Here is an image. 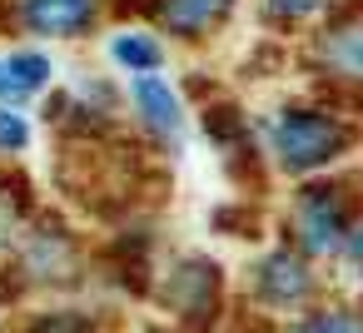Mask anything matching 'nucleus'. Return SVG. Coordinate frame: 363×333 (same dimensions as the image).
<instances>
[{"label":"nucleus","instance_id":"f257e3e1","mask_svg":"<svg viewBox=\"0 0 363 333\" xmlns=\"http://www.w3.org/2000/svg\"><path fill=\"white\" fill-rule=\"evenodd\" d=\"M343 125H333L328 115L313 110H289L274 125V154L284 159V169H313L323 159H333L343 149Z\"/></svg>","mask_w":363,"mask_h":333},{"label":"nucleus","instance_id":"f03ea898","mask_svg":"<svg viewBox=\"0 0 363 333\" xmlns=\"http://www.w3.org/2000/svg\"><path fill=\"white\" fill-rule=\"evenodd\" d=\"M95 11H100V0H16L21 30H30L40 40H75V35H85Z\"/></svg>","mask_w":363,"mask_h":333},{"label":"nucleus","instance_id":"7ed1b4c3","mask_svg":"<svg viewBox=\"0 0 363 333\" xmlns=\"http://www.w3.org/2000/svg\"><path fill=\"white\" fill-rule=\"evenodd\" d=\"M130 95H135V110L145 115V125L155 130V135H164V140H184V110H179V95L169 90V80H160V75H135V85H130Z\"/></svg>","mask_w":363,"mask_h":333},{"label":"nucleus","instance_id":"20e7f679","mask_svg":"<svg viewBox=\"0 0 363 333\" xmlns=\"http://www.w3.org/2000/svg\"><path fill=\"white\" fill-rule=\"evenodd\" d=\"M298 234H303V244L313 249V254H328V249H338L343 244V209H338V199L328 194V189H313L303 204H298Z\"/></svg>","mask_w":363,"mask_h":333},{"label":"nucleus","instance_id":"39448f33","mask_svg":"<svg viewBox=\"0 0 363 333\" xmlns=\"http://www.w3.org/2000/svg\"><path fill=\"white\" fill-rule=\"evenodd\" d=\"M110 60H115V65H125L130 75H155V70L164 65V50H160V40H155V35L120 30V35L110 40Z\"/></svg>","mask_w":363,"mask_h":333},{"label":"nucleus","instance_id":"423d86ee","mask_svg":"<svg viewBox=\"0 0 363 333\" xmlns=\"http://www.w3.org/2000/svg\"><path fill=\"white\" fill-rule=\"evenodd\" d=\"M323 60H328V70H338V75H348V80H363V21L338 26V30L323 40Z\"/></svg>","mask_w":363,"mask_h":333},{"label":"nucleus","instance_id":"0eeeda50","mask_svg":"<svg viewBox=\"0 0 363 333\" xmlns=\"http://www.w3.org/2000/svg\"><path fill=\"white\" fill-rule=\"evenodd\" d=\"M264 293H269L274 303H294V298H303V293H308L303 264L289 259V254H274V259L264 264Z\"/></svg>","mask_w":363,"mask_h":333},{"label":"nucleus","instance_id":"6e6552de","mask_svg":"<svg viewBox=\"0 0 363 333\" xmlns=\"http://www.w3.org/2000/svg\"><path fill=\"white\" fill-rule=\"evenodd\" d=\"M229 11V0H164V26L179 35H194L204 26H214Z\"/></svg>","mask_w":363,"mask_h":333},{"label":"nucleus","instance_id":"1a4fd4ad","mask_svg":"<svg viewBox=\"0 0 363 333\" xmlns=\"http://www.w3.org/2000/svg\"><path fill=\"white\" fill-rule=\"evenodd\" d=\"M6 70L16 75V85L26 95H40L50 85V55H40V50H11L6 55Z\"/></svg>","mask_w":363,"mask_h":333},{"label":"nucleus","instance_id":"9d476101","mask_svg":"<svg viewBox=\"0 0 363 333\" xmlns=\"http://www.w3.org/2000/svg\"><path fill=\"white\" fill-rule=\"evenodd\" d=\"M30 145V120L21 115V105H0V154H21Z\"/></svg>","mask_w":363,"mask_h":333},{"label":"nucleus","instance_id":"9b49d317","mask_svg":"<svg viewBox=\"0 0 363 333\" xmlns=\"http://www.w3.org/2000/svg\"><path fill=\"white\" fill-rule=\"evenodd\" d=\"M298 333H363V318H353V313H323V318H308Z\"/></svg>","mask_w":363,"mask_h":333},{"label":"nucleus","instance_id":"f8f14e48","mask_svg":"<svg viewBox=\"0 0 363 333\" xmlns=\"http://www.w3.org/2000/svg\"><path fill=\"white\" fill-rule=\"evenodd\" d=\"M35 333H90V323L80 313H45L35 323Z\"/></svg>","mask_w":363,"mask_h":333},{"label":"nucleus","instance_id":"ddd939ff","mask_svg":"<svg viewBox=\"0 0 363 333\" xmlns=\"http://www.w3.org/2000/svg\"><path fill=\"white\" fill-rule=\"evenodd\" d=\"M26 100H30V95L16 85V75L6 70V60H0V105H26Z\"/></svg>","mask_w":363,"mask_h":333},{"label":"nucleus","instance_id":"4468645a","mask_svg":"<svg viewBox=\"0 0 363 333\" xmlns=\"http://www.w3.org/2000/svg\"><path fill=\"white\" fill-rule=\"evenodd\" d=\"M269 11L294 21V16H308V11H318V0H269Z\"/></svg>","mask_w":363,"mask_h":333},{"label":"nucleus","instance_id":"2eb2a0df","mask_svg":"<svg viewBox=\"0 0 363 333\" xmlns=\"http://www.w3.org/2000/svg\"><path fill=\"white\" fill-rule=\"evenodd\" d=\"M348 249H353V259L363 264V234H353V239H348Z\"/></svg>","mask_w":363,"mask_h":333}]
</instances>
